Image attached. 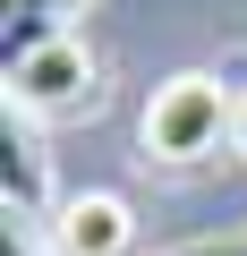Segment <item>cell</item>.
Instances as JSON below:
<instances>
[{
    "label": "cell",
    "mask_w": 247,
    "mask_h": 256,
    "mask_svg": "<svg viewBox=\"0 0 247 256\" xmlns=\"http://www.w3.org/2000/svg\"><path fill=\"white\" fill-rule=\"evenodd\" d=\"M222 137H239V94H230L222 77H205V68L162 77V86L145 94V111H137V146H145V162H171V171L222 154Z\"/></svg>",
    "instance_id": "cell-1"
},
{
    "label": "cell",
    "mask_w": 247,
    "mask_h": 256,
    "mask_svg": "<svg viewBox=\"0 0 247 256\" xmlns=\"http://www.w3.org/2000/svg\"><path fill=\"white\" fill-rule=\"evenodd\" d=\"M0 77H9V111H26L34 128H43V120H85V111H102V60L85 52V34H60V43H43V52L9 60Z\"/></svg>",
    "instance_id": "cell-2"
},
{
    "label": "cell",
    "mask_w": 247,
    "mask_h": 256,
    "mask_svg": "<svg viewBox=\"0 0 247 256\" xmlns=\"http://www.w3.org/2000/svg\"><path fill=\"white\" fill-rule=\"evenodd\" d=\"M60 256H128L137 248V205L119 188H85V196H60V214L43 222Z\"/></svg>",
    "instance_id": "cell-3"
},
{
    "label": "cell",
    "mask_w": 247,
    "mask_h": 256,
    "mask_svg": "<svg viewBox=\"0 0 247 256\" xmlns=\"http://www.w3.org/2000/svg\"><path fill=\"white\" fill-rule=\"evenodd\" d=\"M0 205L26 214V222H51L60 196H51V154L34 137V120L26 111H0Z\"/></svg>",
    "instance_id": "cell-4"
},
{
    "label": "cell",
    "mask_w": 247,
    "mask_h": 256,
    "mask_svg": "<svg viewBox=\"0 0 247 256\" xmlns=\"http://www.w3.org/2000/svg\"><path fill=\"white\" fill-rule=\"evenodd\" d=\"M85 9L94 0H0V68L43 52V43H60V34H77Z\"/></svg>",
    "instance_id": "cell-5"
},
{
    "label": "cell",
    "mask_w": 247,
    "mask_h": 256,
    "mask_svg": "<svg viewBox=\"0 0 247 256\" xmlns=\"http://www.w3.org/2000/svg\"><path fill=\"white\" fill-rule=\"evenodd\" d=\"M43 222H26V214H9V222H0V256H43Z\"/></svg>",
    "instance_id": "cell-6"
},
{
    "label": "cell",
    "mask_w": 247,
    "mask_h": 256,
    "mask_svg": "<svg viewBox=\"0 0 247 256\" xmlns=\"http://www.w3.org/2000/svg\"><path fill=\"white\" fill-rule=\"evenodd\" d=\"M171 256H247V230H222V239H188V248H171Z\"/></svg>",
    "instance_id": "cell-7"
},
{
    "label": "cell",
    "mask_w": 247,
    "mask_h": 256,
    "mask_svg": "<svg viewBox=\"0 0 247 256\" xmlns=\"http://www.w3.org/2000/svg\"><path fill=\"white\" fill-rule=\"evenodd\" d=\"M230 146H239V154H247V94H239V137H230Z\"/></svg>",
    "instance_id": "cell-8"
}]
</instances>
